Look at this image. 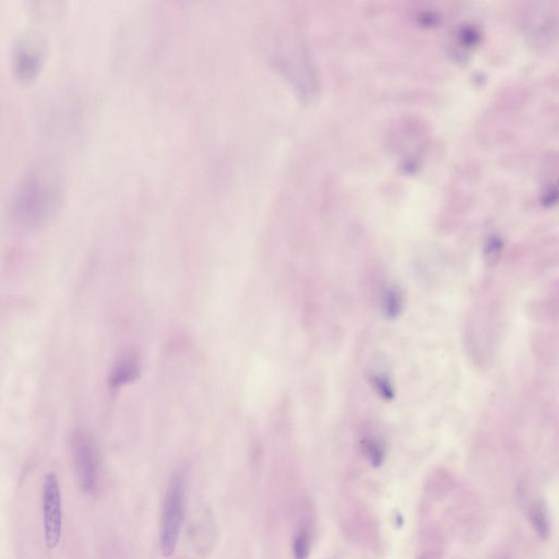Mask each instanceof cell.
Returning a JSON list of instances; mask_svg holds the SVG:
<instances>
[{"label":"cell","instance_id":"obj_15","mask_svg":"<svg viewBox=\"0 0 559 559\" xmlns=\"http://www.w3.org/2000/svg\"><path fill=\"white\" fill-rule=\"evenodd\" d=\"M373 382H374L375 389L378 391L380 397L387 400L392 399L394 397V388L387 377L377 375V376L373 377Z\"/></svg>","mask_w":559,"mask_h":559},{"label":"cell","instance_id":"obj_14","mask_svg":"<svg viewBox=\"0 0 559 559\" xmlns=\"http://www.w3.org/2000/svg\"><path fill=\"white\" fill-rule=\"evenodd\" d=\"M501 250H503V244H501V239L494 237L488 241L485 250H484V256H485L488 266H494L499 262Z\"/></svg>","mask_w":559,"mask_h":559},{"label":"cell","instance_id":"obj_9","mask_svg":"<svg viewBox=\"0 0 559 559\" xmlns=\"http://www.w3.org/2000/svg\"><path fill=\"white\" fill-rule=\"evenodd\" d=\"M139 374L140 364L138 356L131 352L125 354L120 357L113 369L110 379L111 387L113 389L114 388L118 389L120 387L135 382Z\"/></svg>","mask_w":559,"mask_h":559},{"label":"cell","instance_id":"obj_10","mask_svg":"<svg viewBox=\"0 0 559 559\" xmlns=\"http://www.w3.org/2000/svg\"><path fill=\"white\" fill-rule=\"evenodd\" d=\"M455 487V480L451 473L448 471L439 470L430 473L427 478L425 488L428 495L435 501H442L453 493Z\"/></svg>","mask_w":559,"mask_h":559},{"label":"cell","instance_id":"obj_11","mask_svg":"<svg viewBox=\"0 0 559 559\" xmlns=\"http://www.w3.org/2000/svg\"><path fill=\"white\" fill-rule=\"evenodd\" d=\"M530 522L541 539H547L551 532L546 510L541 503H534L529 510Z\"/></svg>","mask_w":559,"mask_h":559},{"label":"cell","instance_id":"obj_2","mask_svg":"<svg viewBox=\"0 0 559 559\" xmlns=\"http://www.w3.org/2000/svg\"><path fill=\"white\" fill-rule=\"evenodd\" d=\"M186 482L183 473L170 478L163 505L161 519L160 549L165 558L173 556L177 549L185 514Z\"/></svg>","mask_w":559,"mask_h":559},{"label":"cell","instance_id":"obj_4","mask_svg":"<svg viewBox=\"0 0 559 559\" xmlns=\"http://www.w3.org/2000/svg\"><path fill=\"white\" fill-rule=\"evenodd\" d=\"M72 457L76 480L82 491L93 494L99 486V460L93 442L82 432H76L72 439Z\"/></svg>","mask_w":559,"mask_h":559},{"label":"cell","instance_id":"obj_12","mask_svg":"<svg viewBox=\"0 0 559 559\" xmlns=\"http://www.w3.org/2000/svg\"><path fill=\"white\" fill-rule=\"evenodd\" d=\"M362 449L371 465L380 467L386 457V450L382 441L377 438L368 437L362 440Z\"/></svg>","mask_w":559,"mask_h":559},{"label":"cell","instance_id":"obj_13","mask_svg":"<svg viewBox=\"0 0 559 559\" xmlns=\"http://www.w3.org/2000/svg\"><path fill=\"white\" fill-rule=\"evenodd\" d=\"M384 311L389 318H396L399 316L402 309L401 294L396 289L387 291L384 298Z\"/></svg>","mask_w":559,"mask_h":559},{"label":"cell","instance_id":"obj_8","mask_svg":"<svg viewBox=\"0 0 559 559\" xmlns=\"http://www.w3.org/2000/svg\"><path fill=\"white\" fill-rule=\"evenodd\" d=\"M446 552V537L437 524H428L419 532L416 559H442Z\"/></svg>","mask_w":559,"mask_h":559},{"label":"cell","instance_id":"obj_5","mask_svg":"<svg viewBox=\"0 0 559 559\" xmlns=\"http://www.w3.org/2000/svg\"><path fill=\"white\" fill-rule=\"evenodd\" d=\"M44 57V45L41 38L34 34H26L19 38L11 54L13 70L19 79L28 80L40 70Z\"/></svg>","mask_w":559,"mask_h":559},{"label":"cell","instance_id":"obj_7","mask_svg":"<svg viewBox=\"0 0 559 559\" xmlns=\"http://www.w3.org/2000/svg\"><path fill=\"white\" fill-rule=\"evenodd\" d=\"M346 526L348 534L357 542L371 545L378 539V526L371 515L361 507H354L348 512Z\"/></svg>","mask_w":559,"mask_h":559},{"label":"cell","instance_id":"obj_6","mask_svg":"<svg viewBox=\"0 0 559 559\" xmlns=\"http://www.w3.org/2000/svg\"><path fill=\"white\" fill-rule=\"evenodd\" d=\"M316 517L313 505L304 499L298 507V528L293 537V558L308 559L315 540Z\"/></svg>","mask_w":559,"mask_h":559},{"label":"cell","instance_id":"obj_3","mask_svg":"<svg viewBox=\"0 0 559 559\" xmlns=\"http://www.w3.org/2000/svg\"><path fill=\"white\" fill-rule=\"evenodd\" d=\"M44 541L49 551L57 549L63 535V499L55 473L46 474L42 489Z\"/></svg>","mask_w":559,"mask_h":559},{"label":"cell","instance_id":"obj_1","mask_svg":"<svg viewBox=\"0 0 559 559\" xmlns=\"http://www.w3.org/2000/svg\"><path fill=\"white\" fill-rule=\"evenodd\" d=\"M60 183L47 166H35L15 185L10 211L15 222L26 227H40L51 219L60 201Z\"/></svg>","mask_w":559,"mask_h":559}]
</instances>
